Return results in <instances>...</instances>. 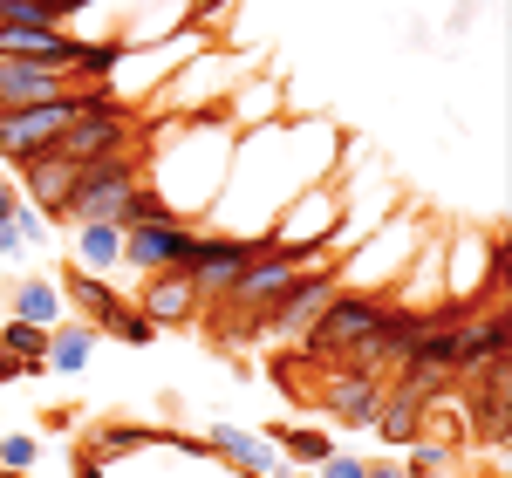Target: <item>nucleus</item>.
Returning a JSON list of instances; mask_svg holds the SVG:
<instances>
[{"label": "nucleus", "instance_id": "obj_1", "mask_svg": "<svg viewBox=\"0 0 512 478\" xmlns=\"http://www.w3.org/2000/svg\"><path fill=\"white\" fill-rule=\"evenodd\" d=\"M82 117V89L69 96H48V103H0V158L28 164L41 151H55V137Z\"/></svg>", "mask_w": 512, "mask_h": 478}, {"label": "nucleus", "instance_id": "obj_2", "mask_svg": "<svg viewBox=\"0 0 512 478\" xmlns=\"http://www.w3.org/2000/svg\"><path fill=\"white\" fill-rule=\"evenodd\" d=\"M130 185H137V158H96V164H82L76 185H69V205H62V219H76V226L117 219V205L130 199Z\"/></svg>", "mask_w": 512, "mask_h": 478}, {"label": "nucleus", "instance_id": "obj_3", "mask_svg": "<svg viewBox=\"0 0 512 478\" xmlns=\"http://www.w3.org/2000/svg\"><path fill=\"white\" fill-rule=\"evenodd\" d=\"M192 253H198V233L185 219H151V226H130V233H123V267H144V274L185 267Z\"/></svg>", "mask_w": 512, "mask_h": 478}, {"label": "nucleus", "instance_id": "obj_4", "mask_svg": "<svg viewBox=\"0 0 512 478\" xmlns=\"http://www.w3.org/2000/svg\"><path fill=\"white\" fill-rule=\"evenodd\" d=\"M76 76L55 69V62H28V55H0V103H48V96H69Z\"/></svg>", "mask_w": 512, "mask_h": 478}, {"label": "nucleus", "instance_id": "obj_5", "mask_svg": "<svg viewBox=\"0 0 512 478\" xmlns=\"http://www.w3.org/2000/svg\"><path fill=\"white\" fill-rule=\"evenodd\" d=\"M260 246H267V239H198V253L185 260V274H192L198 294H219V287L239 280V267H246Z\"/></svg>", "mask_w": 512, "mask_h": 478}, {"label": "nucleus", "instance_id": "obj_6", "mask_svg": "<svg viewBox=\"0 0 512 478\" xmlns=\"http://www.w3.org/2000/svg\"><path fill=\"white\" fill-rule=\"evenodd\" d=\"M21 171H28V199H35L48 219H62V205H69V185H76L82 164H69L62 151H41V158H28Z\"/></svg>", "mask_w": 512, "mask_h": 478}, {"label": "nucleus", "instance_id": "obj_7", "mask_svg": "<svg viewBox=\"0 0 512 478\" xmlns=\"http://www.w3.org/2000/svg\"><path fill=\"white\" fill-rule=\"evenodd\" d=\"M198 301H205V294L192 287V274H185V267H158V274H151V287H144V315H151V321H192Z\"/></svg>", "mask_w": 512, "mask_h": 478}, {"label": "nucleus", "instance_id": "obj_8", "mask_svg": "<svg viewBox=\"0 0 512 478\" xmlns=\"http://www.w3.org/2000/svg\"><path fill=\"white\" fill-rule=\"evenodd\" d=\"M383 403H390V397H383L369 376H349V383H335V390H328V410H335V424H355V431H376Z\"/></svg>", "mask_w": 512, "mask_h": 478}, {"label": "nucleus", "instance_id": "obj_9", "mask_svg": "<svg viewBox=\"0 0 512 478\" xmlns=\"http://www.w3.org/2000/svg\"><path fill=\"white\" fill-rule=\"evenodd\" d=\"M212 451H219V458H233V472H246V478H267V472H274V444H267V438H246V431H226V424L212 431Z\"/></svg>", "mask_w": 512, "mask_h": 478}, {"label": "nucleus", "instance_id": "obj_10", "mask_svg": "<svg viewBox=\"0 0 512 478\" xmlns=\"http://www.w3.org/2000/svg\"><path fill=\"white\" fill-rule=\"evenodd\" d=\"M76 260L89 267V274H110V267L123 260V226H117V219L82 226V233H76Z\"/></svg>", "mask_w": 512, "mask_h": 478}, {"label": "nucleus", "instance_id": "obj_11", "mask_svg": "<svg viewBox=\"0 0 512 478\" xmlns=\"http://www.w3.org/2000/svg\"><path fill=\"white\" fill-rule=\"evenodd\" d=\"M76 308H89V328H110V321L123 315V294H110L96 274H69V287H62Z\"/></svg>", "mask_w": 512, "mask_h": 478}, {"label": "nucleus", "instance_id": "obj_12", "mask_svg": "<svg viewBox=\"0 0 512 478\" xmlns=\"http://www.w3.org/2000/svg\"><path fill=\"white\" fill-rule=\"evenodd\" d=\"M0 349L21 362L28 376H35V369H48V328H35V321H21V315H14L7 328H0Z\"/></svg>", "mask_w": 512, "mask_h": 478}, {"label": "nucleus", "instance_id": "obj_13", "mask_svg": "<svg viewBox=\"0 0 512 478\" xmlns=\"http://www.w3.org/2000/svg\"><path fill=\"white\" fill-rule=\"evenodd\" d=\"M424 403L431 397H403V390H396V397L383 403V417H376V431H383L390 444H417V431H424Z\"/></svg>", "mask_w": 512, "mask_h": 478}, {"label": "nucleus", "instance_id": "obj_14", "mask_svg": "<svg viewBox=\"0 0 512 478\" xmlns=\"http://www.w3.org/2000/svg\"><path fill=\"white\" fill-rule=\"evenodd\" d=\"M62 301H69V294H62L55 280H21V287H14V315L35 321V328H48V321L62 315Z\"/></svg>", "mask_w": 512, "mask_h": 478}, {"label": "nucleus", "instance_id": "obj_15", "mask_svg": "<svg viewBox=\"0 0 512 478\" xmlns=\"http://www.w3.org/2000/svg\"><path fill=\"white\" fill-rule=\"evenodd\" d=\"M151 219H171V199L151 192V185H130V199L117 205V226L130 233V226H151Z\"/></svg>", "mask_w": 512, "mask_h": 478}, {"label": "nucleus", "instance_id": "obj_16", "mask_svg": "<svg viewBox=\"0 0 512 478\" xmlns=\"http://www.w3.org/2000/svg\"><path fill=\"white\" fill-rule=\"evenodd\" d=\"M0 28H62L55 0H0Z\"/></svg>", "mask_w": 512, "mask_h": 478}, {"label": "nucleus", "instance_id": "obj_17", "mask_svg": "<svg viewBox=\"0 0 512 478\" xmlns=\"http://www.w3.org/2000/svg\"><path fill=\"white\" fill-rule=\"evenodd\" d=\"M89 349H96V328H89V321H76V328H62V335L48 342V362H55V369H82V362H89Z\"/></svg>", "mask_w": 512, "mask_h": 478}, {"label": "nucleus", "instance_id": "obj_18", "mask_svg": "<svg viewBox=\"0 0 512 478\" xmlns=\"http://www.w3.org/2000/svg\"><path fill=\"white\" fill-rule=\"evenodd\" d=\"M280 451H294V458H308V465H328V458H335V444L321 438V431H280Z\"/></svg>", "mask_w": 512, "mask_h": 478}, {"label": "nucleus", "instance_id": "obj_19", "mask_svg": "<svg viewBox=\"0 0 512 478\" xmlns=\"http://www.w3.org/2000/svg\"><path fill=\"white\" fill-rule=\"evenodd\" d=\"M485 294H499V301L512 294V239L506 233L492 239V280H485Z\"/></svg>", "mask_w": 512, "mask_h": 478}, {"label": "nucleus", "instance_id": "obj_20", "mask_svg": "<svg viewBox=\"0 0 512 478\" xmlns=\"http://www.w3.org/2000/svg\"><path fill=\"white\" fill-rule=\"evenodd\" d=\"M28 465H35V438H21V431H14V438L0 444V472H28Z\"/></svg>", "mask_w": 512, "mask_h": 478}, {"label": "nucleus", "instance_id": "obj_21", "mask_svg": "<svg viewBox=\"0 0 512 478\" xmlns=\"http://www.w3.org/2000/svg\"><path fill=\"white\" fill-rule=\"evenodd\" d=\"M410 478H444V451L437 444H417L410 451Z\"/></svg>", "mask_w": 512, "mask_h": 478}, {"label": "nucleus", "instance_id": "obj_22", "mask_svg": "<svg viewBox=\"0 0 512 478\" xmlns=\"http://www.w3.org/2000/svg\"><path fill=\"white\" fill-rule=\"evenodd\" d=\"M362 472H369L362 458H328V465H321V478H362Z\"/></svg>", "mask_w": 512, "mask_h": 478}, {"label": "nucleus", "instance_id": "obj_23", "mask_svg": "<svg viewBox=\"0 0 512 478\" xmlns=\"http://www.w3.org/2000/svg\"><path fill=\"white\" fill-rule=\"evenodd\" d=\"M14 253H21V226H14V219H0V260H14Z\"/></svg>", "mask_w": 512, "mask_h": 478}, {"label": "nucleus", "instance_id": "obj_24", "mask_svg": "<svg viewBox=\"0 0 512 478\" xmlns=\"http://www.w3.org/2000/svg\"><path fill=\"white\" fill-rule=\"evenodd\" d=\"M14 376H28V369H21V362H14L7 349H0V383H14Z\"/></svg>", "mask_w": 512, "mask_h": 478}, {"label": "nucleus", "instance_id": "obj_25", "mask_svg": "<svg viewBox=\"0 0 512 478\" xmlns=\"http://www.w3.org/2000/svg\"><path fill=\"white\" fill-rule=\"evenodd\" d=\"M76 478H103V458H76Z\"/></svg>", "mask_w": 512, "mask_h": 478}, {"label": "nucleus", "instance_id": "obj_26", "mask_svg": "<svg viewBox=\"0 0 512 478\" xmlns=\"http://www.w3.org/2000/svg\"><path fill=\"white\" fill-rule=\"evenodd\" d=\"M362 478H410V472H403V465H369Z\"/></svg>", "mask_w": 512, "mask_h": 478}, {"label": "nucleus", "instance_id": "obj_27", "mask_svg": "<svg viewBox=\"0 0 512 478\" xmlns=\"http://www.w3.org/2000/svg\"><path fill=\"white\" fill-rule=\"evenodd\" d=\"M14 205H21V199H14V185H0V219H14Z\"/></svg>", "mask_w": 512, "mask_h": 478}, {"label": "nucleus", "instance_id": "obj_28", "mask_svg": "<svg viewBox=\"0 0 512 478\" xmlns=\"http://www.w3.org/2000/svg\"><path fill=\"white\" fill-rule=\"evenodd\" d=\"M0 478H21V472H0Z\"/></svg>", "mask_w": 512, "mask_h": 478}]
</instances>
